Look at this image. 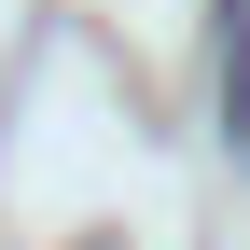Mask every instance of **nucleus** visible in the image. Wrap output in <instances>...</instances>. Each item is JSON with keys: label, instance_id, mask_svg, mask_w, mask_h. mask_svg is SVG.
Segmentation results:
<instances>
[]
</instances>
